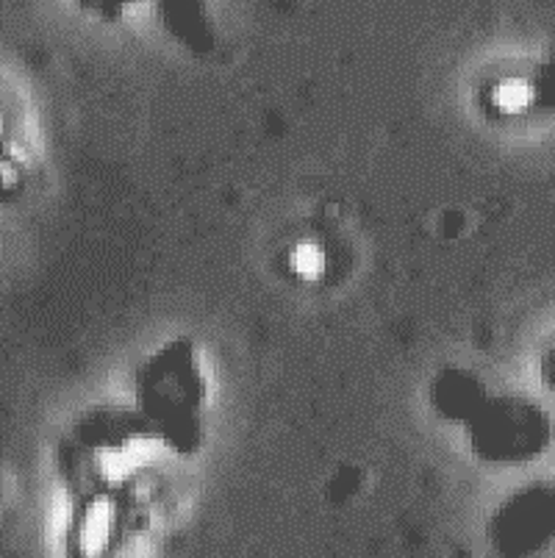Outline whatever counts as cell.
Segmentation results:
<instances>
[{
  "label": "cell",
  "mask_w": 555,
  "mask_h": 558,
  "mask_svg": "<svg viewBox=\"0 0 555 558\" xmlns=\"http://www.w3.org/2000/svg\"><path fill=\"white\" fill-rule=\"evenodd\" d=\"M203 398V380L186 342L167 344L140 375V400L150 417L165 425L167 436L195 439V411Z\"/></svg>",
  "instance_id": "obj_1"
},
{
  "label": "cell",
  "mask_w": 555,
  "mask_h": 558,
  "mask_svg": "<svg viewBox=\"0 0 555 558\" xmlns=\"http://www.w3.org/2000/svg\"><path fill=\"white\" fill-rule=\"evenodd\" d=\"M467 423L472 448L488 461H528L542 453L553 436L547 414L517 398L483 400Z\"/></svg>",
  "instance_id": "obj_2"
},
{
  "label": "cell",
  "mask_w": 555,
  "mask_h": 558,
  "mask_svg": "<svg viewBox=\"0 0 555 558\" xmlns=\"http://www.w3.org/2000/svg\"><path fill=\"white\" fill-rule=\"evenodd\" d=\"M497 545L511 556L536 550L555 534V492L528 489L508 500L495 522Z\"/></svg>",
  "instance_id": "obj_3"
},
{
  "label": "cell",
  "mask_w": 555,
  "mask_h": 558,
  "mask_svg": "<svg viewBox=\"0 0 555 558\" xmlns=\"http://www.w3.org/2000/svg\"><path fill=\"white\" fill-rule=\"evenodd\" d=\"M483 403L481 384L464 373H445L434 387V405L445 417L470 420Z\"/></svg>",
  "instance_id": "obj_4"
},
{
  "label": "cell",
  "mask_w": 555,
  "mask_h": 558,
  "mask_svg": "<svg viewBox=\"0 0 555 558\" xmlns=\"http://www.w3.org/2000/svg\"><path fill=\"white\" fill-rule=\"evenodd\" d=\"M533 89V104H553L555 106V64L544 70L542 78L531 84Z\"/></svg>",
  "instance_id": "obj_5"
}]
</instances>
